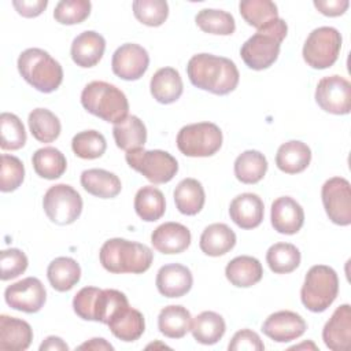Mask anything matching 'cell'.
Masks as SVG:
<instances>
[{"mask_svg":"<svg viewBox=\"0 0 351 351\" xmlns=\"http://www.w3.org/2000/svg\"><path fill=\"white\" fill-rule=\"evenodd\" d=\"M192 325V315L186 307L180 304H170L160 310L158 315V329L169 339H181Z\"/></svg>","mask_w":351,"mask_h":351,"instance_id":"obj_30","label":"cell"},{"mask_svg":"<svg viewBox=\"0 0 351 351\" xmlns=\"http://www.w3.org/2000/svg\"><path fill=\"white\" fill-rule=\"evenodd\" d=\"M156 288L165 298H181L186 295L193 284L191 270L181 263H169L156 273Z\"/></svg>","mask_w":351,"mask_h":351,"instance_id":"obj_18","label":"cell"},{"mask_svg":"<svg viewBox=\"0 0 351 351\" xmlns=\"http://www.w3.org/2000/svg\"><path fill=\"white\" fill-rule=\"evenodd\" d=\"M314 7L325 16H340L343 15L348 5V0H314Z\"/></svg>","mask_w":351,"mask_h":351,"instance_id":"obj_51","label":"cell"},{"mask_svg":"<svg viewBox=\"0 0 351 351\" xmlns=\"http://www.w3.org/2000/svg\"><path fill=\"white\" fill-rule=\"evenodd\" d=\"M315 101L321 110L347 115L351 111V84L341 75L333 74L319 80L315 88Z\"/></svg>","mask_w":351,"mask_h":351,"instance_id":"obj_12","label":"cell"},{"mask_svg":"<svg viewBox=\"0 0 351 351\" xmlns=\"http://www.w3.org/2000/svg\"><path fill=\"white\" fill-rule=\"evenodd\" d=\"M337 273L326 265H314L308 269L300 289L303 306L313 313L325 311L337 298Z\"/></svg>","mask_w":351,"mask_h":351,"instance_id":"obj_6","label":"cell"},{"mask_svg":"<svg viewBox=\"0 0 351 351\" xmlns=\"http://www.w3.org/2000/svg\"><path fill=\"white\" fill-rule=\"evenodd\" d=\"M186 74L193 86L219 96L233 92L240 80L233 60L213 53L193 55L186 64Z\"/></svg>","mask_w":351,"mask_h":351,"instance_id":"obj_1","label":"cell"},{"mask_svg":"<svg viewBox=\"0 0 351 351\" xmlns=\"http://www.w3.org/2000/svg\"><path fill=\"white\" fill-rule=\"evenodd\" d=\"M43 208L51 222L60 226L70 225L82 213V197L71 185L56 184L44 193Z\"/></svg>","mask_w":351,"mask_h":351,"instance_id":"obj_10","label":"cell"},{"mask_svg":"<svg viewBox=\"0 0 351 351\" xmlns=\"http://www.w3.org/2000/svg\"><path fill=\"white\" fill-rule=\"evenodd\" d=\"M225 276L232 285L237 288H250L262 280L263 267L256 258L240 255L226 265Z\"/></svg>","mask_w":351,"mask_h":351,"instance_id":"obj_24","label":"cell"},{"mask_svg":"<svg viewBox=\"0 0 351 351\" xmlns=\"http://www.w3.org/2000/svg\"><path fill=\"white\" fill-rule=\"evenodd\" d=\"M341 49V34L332 26L314 29L306 38L302 55L304 62L315 70H324L335 64Z\"/></svg>","mask_w":351,"mask_h":351,"instance_id":"obj_9","label":"cell"},{"mask_svg":"<svg viewBox=\"0 0 351 351\" xmlns=\"http://www.w3.org/2000/svg\"><path fill=\"white\" fill-rule=\"evenodd\" d=\"M47 277L55 291L66 292L80 281L81 267L78 262L70 256H58L48 265Z\"/></svg>","mask_w":351,"mask_h":351,"instance_id":"obj_32","label":"cell"},{"mask_svg":"<svg viewBox=\"0 0 351 351\" xmlns=\"http://www.w3.org/2000/svg\"><path fill=\"white\" fill-rule=\"evenodd\" d=\"M27 256L18 248H7L0 252V278L3 281L16 278L27 269Z\"/></svg>","mask_w":351,"mask_h":351,"instance_id":"obj_47","label":"cell"},{"mask_svg":"<svg viewBox=\"0 0 351 351\" xmlns=\"http://www.w3.org/2000/svg\"><path fill=\"white\" fill-rule=\"evenodd\" d=\"M129 306L126 295L118 289H100L93 307V321L108 324L122 308Z\"/></svg>","mask_w":351,"mask_h":351,"instance_id":"obj_41","label":"cell"},{"mask_svg":"<svg viewBox=\"0 0 351 351\" xmlns=\"http://www.w3.org/2000/svg\"><path fill=\"white\" fill-rule=\"evenodd\" d=\"M106 40L101 34L93 30L80 33L71 43L70 55L73 62L84 69L96 66L103 58Z\"/></svg>","mask_w":351,"mask_h":351,"instance_id":"obj_21","label":"cell"},{"mask_svg":"<svg viewBox=\"0 0 351 351\" xmlns=\"http://www.w3.org/2000/svg\"><path fill=\"white\" fill-rule=\"evenodd\" d=\"M300 251L291 243H276L266 252V262L276 274H288L300 265Z\"/></svg>","mask_w":351,"mask_h":351,"instance_id":"obj_38","label":"cell"},{"mask_svg":"<svg viewBox=\"0 0 351 351\" xmlns=\"http://www.w3.org/2000/svg\"><path fill=\"white\" fill-rule=\"evenodd\" d=\"M322 204L328 218L340 226L351 223V185L343 177L326 180L321 189Z\"/></svg>","mask_w":351,"mask_h":351,"instance_id":"obj_11","label":"cell"},{"mask_svg":"<svg viewBox=\"0 0 351 351\" xmlns=\"http://www.w3.org/2000/svg\"><path fill=\"white\" fill-rule=\"evenodd\" d=\"M195 22L202 32L210 33V34L230 36L236 30V22L233 15L223 10H215V8L200 10L195 16Z\"/></svg>","mask_w":351,"mask_h":351,"instance_id":"obj_39","label":"cell"},{"mask_svg":"<svg viewBox=\"0 0 351 351\" xmlns=\"http://www.w3.org/2000/svg\"><path fill=\"white\" fill-rule=\"evenodd\" d=\"M222 132L213 122H197L182 126L177 134V148L189 158L213 156L222 147Z\"/></svg>","mask_w":351,"mask_h":351,"instance_id":"obj_7","label":"cell"},{"mask_svg":"<svg viewBox=\"0 0 351 351\" xmlns=\"http://www.w3.org/2000/svg\"><path fill=\"white\" fill-rule=\"evenodd\" d=\"M191 240L189 229L178 222H165L151 234L154 248L166 255L184 252L191 245Z\"/></svg>","mask_w":351,"mask_h":351,"instance_id":"obj_19","label":"cell"},{"mask_svg":"<svg viewBox=\"0 0 351 351\" xmlns=\"http://www.w3.org/2000/svg\"><path fill=\"white\" fill-rule=\"evenodd\" d=\"M36 174L45 180H56L63 176L67 169L66 156L55 147H44L37 149L32 156Z\"/></svg>","mask_w":351,"mask_h":351,"instance_id":"obj_36","label":"cell"},{"mask_svg":"<svg viewBox=\"0 0 351 351\" xmlns=\"http://www.w3.org/2000/svg\"><path fill=\"white\" fill-rule=\"evenodd\" d=\"M82 188L100 199H112L121 193L122 184L117 174L104 169H88L81 173Z\"/></svg>","mask_w":351,"mask_h":351,"instance_id":"obj_26","label":"cell"},{"mask_svg":"<svg viewBox=\"0 0 351 351\" xmlns=\"http://www.w3.org/2000/svg\"><path fill=\"white\" fill-rule=\"evenodd\" d=\"M322 340L332 351H347L351 346V307L339 306L322 329Z\"/></svg>","mask_w":351,"mask_h":351,"instance_id":"obj_17","label":"cell"},{"mask_svg":"<svg viewBox=\"0 0 351 351\" xmlns=\"http://www.w3.org/2000/svg\"><path fill=\"white\" fill-rule=\"evenodd\" d=\"M149 66V55L145 48L134 43L122 44L111 59L112 73L125 81L140 80Z\"/></svg>","mask_w":351,"mask_h":351,"instance_id":"obj_14","label":"cell"},{"mask_svg":"<svg viewBox=\"0 0 351 351\" xmlns=\"http://www.w3.org/2000/svg\"><path fill=\"white\" fill-rule=\"evenodd\" d=\"M125 159L133 170L143 174L152 184H166L178 171L177 159L162 149L136 148L128 151Z\"/></svg>","mask_w":351,"mask_h":351,"instance_id":"obj_8","label":"cell"},{"mask_svg":"<svg viewBox=\"0 0 351 351\" xmlns=\"http://www.w3.org/2000/svg\"><path fill=\"white\" fill-rule=\"evenodd\" d=\"M99 259L101 266L110 273L141 274L151 267L154 252L145 244L114 237L101 245Z\"/></svg>","mask_w":351,"mask_h":351,"instance_id":"obj_2","label":"cell"},{"mask_svg":"<svg viewBox=\"0 0 351 351\" xmlns=\"http://www.w3.org/2000/svg\"><path fill=\"white\" fill-rule=\"evenodd\" d=\"M133 14L143 25L158 27L169 16V4L165 0H134Z\"/></svg>","mask_w":351,"mask_h":351,"instance_id":"obj_44","label":"cell"},{"mask_svg":"<svg viewBox=\"0 0 351 351\" xmlns=\"http://www.w3.org/2000/svg\"><path fill=\"white\" fill-rule=\"evenodd\" d=\"M40 351H67L69 346L63 341V339L58 336H48L41 344Z\"/></svg>","mask_w":351,"mask_h":351,"instance_id":"obj_52","label":"cell"},{"mask_svg":"<svg viewBox=\"0 0 351 351\" xmlns=\"http://www.w3.org/2000/svg\"><path fill=\"white\" fill-rule=\"evenodd\" d=\"M32 136L40 143L55 141L62 130L59 118L48 108H34L27 118Z\"/></svg>","mask_w":351,"mask_h":351,"instance_id":"obj_37","label":"cell"},{"mask_svg":"<svg viewBox=\"0 0 351 351\" xmlns=\"http://www.w3.org/2000/svg\"><path fill=\"white\" fill-rule=\"evenodd\" d=\"M99 292H100V288L84 287L74 295L73 310L80 318L85 321H93V307H95V300Z\"/></svg>","mask_w":351,"mask_h":351,"instance_id":"obj_48","label":"cell"},{"mask_svg":"<svg viewBox=\"0 0 351 351\" xmlns=\"http://www.w3.org/2000/svg\"><path fill=\"white\" fill-rule=\"evenodd\" d=\"M300 348H311V350H318V347L313 343V341H304L302 344H296V346H292L291 350H300Z\"/></svg>","mask_w":351,"mask_h":351,"instance_id":"obj_54","label":"cell"},{"mask_svg":"<svg viewBox=\"0 0 351 351\" xmlns=\"http://www.w3.org/2000/svg\"><path fill=\"white\" fill-rule=\"evenodd\" d=\"M270 221L274 230L281 234H295L304 223L303 207L291 196L277 197L271 203Z\"/></svg>","mask_w":351,"mask_h":351,"instance_id":"obj_16","label":"cell"},{"mask_svg":"<svg viewBox=\"0 0 351 351\" xmlns=\"http://www.w3.org/2000/svg\"><path fill=\"white\" fill-rule=\"evenodd\" d=\"M112 136L117 147L128 152L144 147L147 141V128L138 117L128 115L114 125Z\"/></svg>","mask_w":351,"mask_h":351,"instance_id":"obj_33","label":"cell"},{"mask_svg":"<svg viewBox=\"0 0 351 351\" xmlns=\"http://www.w3.org/2000/svg\"><path fill=\"white\" fill-rule=\"evenodd\" d=\"M191 332L197 343L203 346H213L223 337L226 332V324L222 315L218 313L202 311L192 319Z\"/></svg>","mask_w":351,"mask_h":351,"instance_id":"obj_31","label":"cell"},{"mask_svg":"<svg viewBox=\"0 0 351 351\" xmlns=\"http://www.w3.org/2000/svg\"><path fill=\"white\" fill-rule=\"evenodd\" d=\"M236 245V233L226 223H211L204 228L200 236L199 247L208 256H221L228 254Z\"/></svg>","mask_w":351,"mask_h":351,"instance_id":"obj_27","label":"cell"},{"mask_svg":"<svg viewBox=\"0 0 351 351\" xmlns=\"http://www.w3.org/2000/svg\"><path fill=\"white\" fill-rule=\"evenodd\" d=\"M22 78L43 93L56 90L63 81V69L47 51L41 48L25 49L16 62Z\"/></svg>","mask_w":351,"mask_h":351,"instance_id":"obj_5","label":"cell"},{"mask_svg":"<svg viewBox=\"0 0 351 351\" xmlns=\"http://www.w3.org/2000/svg\"><path fill=\"white\" fill-rule=\"evenodd\" d=\"M81 104L92 115L111 123L128 117L129 101L126 95L106 81H92L81 92Z\"/></svg>","mask_w":351,"mask_h":351,"instance_id":"obj_4","label":"cell"},{"mask_svg":"<svg viewBox=\"0 0 351 351\" xmlns=\"http://www.w3.org/2000/svg\"><path fill=\"white\" fill-rule=\"evenodd\" d=\"M134 211L145 222L160 219L166 211V200L162 191L154 185L140 188L134 196Z\"/></svg>","mask_w":351,"mask_h":351,"instance_id":"obj_35","label":"cell"},{"mask_svg":"<svg viewBox=\"0 0 351 351\" xmlns=\"http://www.w3.org/2000/svg\"><path fill=\"white\" fill-rule=\"evenodd\" d=\"M33 340L32 326L15 317L0 315V350L23 351L27 350Z\"/></svg>","mask_w":351,"mask_h":351,"instance_id":"obj_22","label":"cell"},{"mask_svg":"<svg viewBox=\"0 0 351 351\" xmlns=\"http://www.w3.org/2000/svg\"><path fill=\"white\" fill-rule=\"evenodd\" d=\"M234 176L243 184L259 182L267 171L266 156L256 149H247L241 152L234 160Z\"/></svg>","mask_w":351,"mask_h":351,"instance_id":"obj_34","label":"cell"},{"mask_svg":"<svg viewBox=\"0 0 351 351\" xmlns=\"http://www.w3.org/2000/svg\"><path fill=\"white\" fill-rule=\"evenodd\" d=\"M265 206L256 193L237 195L229 204L230 219L241 229L258 228L263 221Z\"/></svg>","mask_w":351,"mask_h":351,"instance_id":"obj_20","label":"cell"},{"mask_svg":"<svg viewBox=\"0 0 351 351\" xmlns=\"http://www.w3.org/2000/svg\"><path fill=\"white\" fill-rule=\"evenodd\" d=\"M243 19L256 30L278 18L277 5L270 0H243L239 4Z\"/></svg>","mask_w":351,"mask_h":351,"instance_id":"obj_40","label":"cell"},{"mask_svg":"<svg viewBox=\"0 0 351 351\" xmlns=\"http://www.w3.org/2000/svg\"><path fill=\"white\" fill-rule=\"evenodd\" d=\"M25 178V166L22 160L14 155H1V170H0V191L12 192L18 189Z\"/></svg>","mask_w":351,"mask_h":351,"instance_id":"obj_46","label":"cell"},{"mask_svg":"<svg viewBox=\"0 0 351 351\" xmlns=\"http://www.w3.org/2000/svg\"><path fill=\"white\" fill-rule=\"evenodd\" d=\"M4 299L11 308L33 314L44 307L47 291L37 277H26L8 285L4 291Z\"/></svg>","mask_w":351,"mask_h":351,"instance_id":"obj_13","label":"cell"},{"mask_svg":"<svg viewBox=\"0 0 351 351\" xmlns=\"http://www.w3.org/2000/svg\"><path fill=\"white\" fill-rule=\"evenodd\" d=\"M78 350H95V351H112L114 347L103 337H93L85 343H82L81 346H78Z\"/></svg>","mask_w":351,"mask_h":351,"instance_id":"obj_53","label":"cell"},{"mask_svg":"<svg viewBox=\"0 0 351 351\" xmlns=\"http://www.w3.org/2000/svg\"><path fill=\"white\" fill-rule=\"evenodd\" d=\"M307 329L306 321L295 311L281 310L270 314L262 324V332L276 343L299 339Z\"/></svg>","mask_w":351,"mask_h":351,"instance_id":"obj_15","label":"cell"},{"mask_svg":"<svg viewBox=\"0 0 351 351\" xmlns=\"http://www.w3.org/2000/svg\"><path fill=\"white\" fill-rule=\"evenodd\" d=\"M287 33L288 26L281 18H277L267 26L256 30L240 49L245 66L256 71L269 69L277 60L281 43L287 37Z\"/></svg>","mask_w":351,"mask_h":351,"instance_id":"obj_3","label":"cell"},{"mask_svg":"<svg viewBox=\"0 0 351 351\" xmlns=\"http://www.w3.org/2000/svg\"><path fill=\"white\" fill-rule=\"evenodd\" d=\"M0 147L4 151L21 149L26 143V132L22 121L11 112L0 115Z\"/></svg>","mask_w":351,"mask_h":351,"instance_id":"obj_43","label":"cell"},{"mask_svg":"<svg viewBox=\"0 0 351 351\" xmlns=\"http://www.w3.org/2000/svg\"><path fill=\"white\" fill-rule=\"evenodd\" d=\"M12 5L19 15L25 18H36L43 14V11L48 5V1L47 0H14Z\"/></svg>","mask_w":351,"mask_h":351,"instance_id":"obj_50","label":"cell"},{"mask_svg":"<svg viewBox=\"0 0 351 351\" xmlns=\"http://www.w3.org/2000/svg\"><path fill=\"white\" fill-rule=\"evenodd\" d=\"M229 351H262L265 344L259 335L251 329H241L233 335L228 344Z\"/></svg>","mask_w":351,"mask_h":351,"instance_id":"obj_49","label":"cell"},{"mask_svg":"<svg viewBox=\"0 0 351 351\" xmlns=\"http://www.w3.org/2000/svg\"><path fill=\"white\" fill-rule=\"evenodd\" d=\"M107 326L117 339L130 343L143 336L145 330V321L144 315L138 310L128 306L115 314L108 321Z\"/></svg>","mask_w":351,"mask_h":351,"instance_id":"obj_28","label":"cell"},{"mask_svg":"<svg viewBox=\"0 0 351 351\" xmlns=\"http://www.w3.org/2000/svg\"><path fill=\"white\" fill-rule=\"evenodd\" d=\"M71 149L81 159H97L106 152L107 141L97 130H84L73 137Z\"/></svg>","mask_w":351,"mask_h":351,"instance_id":"obj_42","label":"cell"},{"mask_svg":"<svg viewBox=\"0 0 351 351\" xmlns=\"http://www.w3.org/2000/svg\"><path fill=\"white\" fill-rule=\"evenodd\" d=\"M90 8L89 0H62L55 5L53 18L60 25H77L89 16Z\"/></svg>","mask_w":351,"mask_h":351,"instance_id":"obj_45","label":"cell"},{"mask_svg":"<svg viewBox=\"0 0 351 351\" xmlns=\"http://www.w3.org/2000/svg\"><path fill=\"white\" fill-rule=\"evenodd\" d=\"M149 90L158 103L171 104L177 101L182 95V78L176 69L162 67L151 77Z\"/></svg>","mask_w":351,"mask_h":351,"instance_id":"obj_23","label":"cell"},{"mask_svg":"<svg viewBox=\"0 0 351 351\" xmlns=\"http://www.w3.org/2000/svg\"><path fill=\"white\" fill-rule=\"evenodd\" d=\"M173 196L177 210L184 215H196L202 211L206 202L204 188L196 178L181 180L177 184Z\"/></svg>","mask_w":351,"mask_h":351,"instance_id":"obj_29","label":"cell"},{"mask_svg":"<svg viewBox=\"0 0 351 351\" xmlns=\"http://www.w3.org/2000/svg\"><path fill=\"white\" fill-rule=\"evenodd\" d=\"M311 162V149L299 140H289L281 144L276 154L277 167L287 174H298L304 171Z\"/></svg>","mask_w":351,"mask_h":351,"instance_id":"obj_25","label":"cell"}]
</instances>
